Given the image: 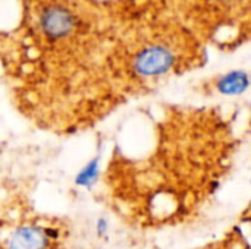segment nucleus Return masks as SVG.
<instances>
[{"mask_svg": "<svg viewBox=\"0 0 251 249\" xmlns=\"http://www.w3.org/2000/svg\"><path fill=\"white\" fill-rule=\"evenodd\" d=\"M175 57L172 51L163 45H151L137 54L134 69L141 76H157L168 72L174 66Z\"/></svg>", "mask_w": 251, "mask_h": 249, "instance_id": "obj_1", "label": "nucleus"}, {"mask_svg": "<svg viewBox=\"0 0 251 249\" xmlns=\"http://www.w3.org/2000/svg\"><path fill=\"white\" fill-rule=\"evenodd\" d=\"M74 15L65 7H49L41 15V28L51 38L66 37L74 29Z\"/></svg>", "mask_w": 251, "mask_h": 249, "instance_id": "obj_2", "label": "nucleus"}, {"mask_svg": "<svg viewBox=\"0 0 251 249\" xmlns=\"http://www.w3.org/2000/svg\"><path fill=\"white\" fill-rule=\"evenodd\" d=\"M47 235L35 226L19 227L9 241V249H47Z\"/></svg>", "mask_w": 251, "mask_h": 249, "instance_id": "obj_3", "label": "nucleus"}, {"mask_svg": "<svg viewBox=\"0 0 251 249\" xmlns=\"http://www.w3.org/2000/svg\"><path fill=\"white\" fill-rule=\"evenodd\" d=\"M249 75L244 70H234L224 75L218 82L219 92L225 95H238L249 88Z\"/></svg>", "mask_w": 251, "mask_h": 249, "instance_id": "obj_4", "label": "nucleus"}, {"mask_svg": "<svg viewBox=\"0 0 251 249\" xmlns=\"http://www.w3.org/2000/svg\"><path fill=\"white\" fill-rule=\"evenodd\" d=\"M99 163H100V160L97 157L93 158L91 161H88L79 170V173L76 175L75 183L78 186H82V188H90L97 181V176H99Z\"/></svg>", "mask_w": 251, "mask_h": 249, "instance_id": "obj_5", "label": "nucleus"}, {"mask_svg": "<svg viewBox=\"0 0 251 249\" xmlns=\"http://www.w3.org/2000/svg\"><path fill=\"white\" fill-rule=\"evenodd\" d=\"M96 230H97V235L99 236H103L107 232V222L104 219H99L97 226H96Z\"/></svg>", "mask_w": 251, "mask_h": 249, "instance_id": "obj_6", "label": "nucleus"}, {"mask_svg": "<svg viewBox=\"0 0 251 249\" xmlns=\"http://www.w3.org/2000/svg\"><path fill=\"white\" fill-rule=\"evenodd\" d=\"M212 1H218V3H231V1H235V0H212Z\"/></svg>", "mask_w": 251, "mask_h": 249, "instance_id": "obj_7", "label": "nucleus"}]
</instances>
